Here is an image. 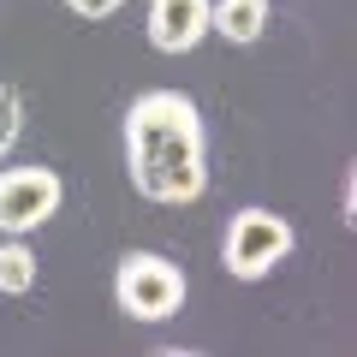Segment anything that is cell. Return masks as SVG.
Wrapping results in <instances>:
<instances>
[{"label": "cell", "mask_w": 357, "mask_h": 357, "mask_svg": "<svg viewBox=\"0 0 357 357\" xmlns=\"http://www.w3.org/2000/svg\"><path fill=\"white\" fill-rule=\"evenodd\" d=\"M208 30L220 42H232V48H250L268 30V0H215L208 6Z\"/></svg>", "instance_id": "6"}, {"label": "cell", "mask_w": 357, "mask_h": 357, "mask_svg": "<svg viewBox=\"0 0 357 357\" xmlns=\"http://www.w3.org/2000/svg\"><path fill=\"white\" fill-rule=\"evenodd\" d=\"M18 131H24V102H18V89H6V84H0V161L13 155Z\"/></svg>", "instance_id": "8"}, {"label": "cell", "mask_w": 357, "mask_h": 357, "mask_svg": "<svg viewBox=\"0 0 357 357\" xmlns=\"http://www.w3.org/2000/svg\"><path fill=\"white\" fill-rule=\"evenodd\" d=\"M126 173L143 203L185 208L208 191V137L185 89H143L126 107Z\"/></svg>", "instance_id": "1"}, {"label": "cell", "mask_w": 357, "mask_h": 357, "mask_svg": "<svg viewBox=\"0 0 357 357\" xmlns=\"http://www.w3.org/2000/svg\"><path fill=\"white\" fill-rule=\"evenodd\" d=\"M208 6L215 0H149V42L161 54H191L208 36Z\"/></svg>", "instance_id": "5"}, {"label": "cell", "mask_w": 357, "mask_h": 357, "mask_svg": "<svg viewBox=\"0 0 357 357\" xmlns=\"http://www.w3.org/2000/svg\"><path fill=\"white\" fill-rule=\"evenodd\" d=\"M292 256V220H280L274 208H238L227 220V244H220V262H227L232 280H262Z\"/></svg>", "instance_id": "3"}, {"label": "cell", "mask_w": 357, "mask_h": 357, "mask_svg": "<svg viewBox=\"0 0 357 357\" xmlns=\"http://www.w3.org/2000/svg\"><path fill=\"white\" fill-rule=\"evenodd\" d=\"M114 304L126 310L131 321H167V316H178V304H185V268H178L173 256H161V250L119 256Z\"/></svg>", "instance_id": "2"}, {"label": "cell", "mask_w": 357, "mask_h": 357, "mask_svg": "<svg viewBox=\"0 0 357 357\" xmlns=\"http://www.w3.org/2000/svg\"><path fill=\"white\" fill-rule=\"evenodd\" d=\"M36 292V250L24 238H6L0 244V298H24Z\"/></svg>", "instance_id": "7"}, {"label": "cell", "mask_w": 357, "mask_h": 357, "mask_svg": "<svg viewBox=\"0 0 357 357\" xmlns=\"http://www.w3.org/2000/svg\"><path fill=\"white\" fill-rule=\"evenodd\" d=\"M66 203V185L54 167H6L0 173V232L6 238H24V232H36L42 220H54Z\"/></svg>", "instance_id": "4"}, {"label": "cell", "mask_w": 357, "mask_h": 357, "mask_svg": "<svg viewBox=\"0 0 357 357\" xmlns=\"http://www.w3.org/2000/svg\"><path fill=\"white\" fill-rule=\"evenodd\" d=\"M66 6H72L77 18H114L119 6H126V0H66Z\"/></svg>", "instance_id": "9"}]
</instances>
